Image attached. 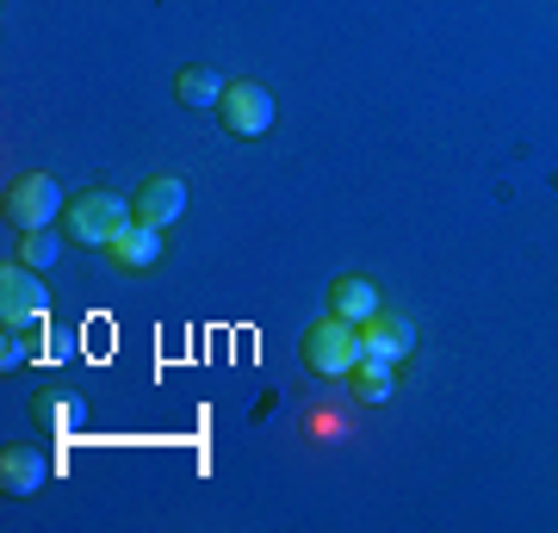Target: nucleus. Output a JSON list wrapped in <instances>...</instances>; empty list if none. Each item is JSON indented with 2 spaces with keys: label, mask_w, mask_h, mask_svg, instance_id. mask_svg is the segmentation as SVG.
<instances>
[{
  "label": "nucleus",
  "mask_w": 558,
  "mask_h": 533,
  "mask_svg": "<svg viewBox=\"0 0 558 533\" xmlns=\"http://www.w3.org/2000/svg\"><path fill=\"white\" fill-rule=\"evenodd\" d=\"M360 323H348V316H317L311 329L299 336V360L311 366L317 378H354V366H360Z\"/></svg>",
  "instance_id": "obj_1"
},
{
  "label": "nucleus",
  "mask_w": 558,
  "mask_h": 533,
  "mask_svg": "<svg viewBox=\"0 0 558 533\" xmlns=\"http://www.w3.org/2000/svg\"><path fill=\"white\" fill-rule=\"evenodd\" d=\"M137 218V205L119 193H81L69 198V211H62V237L75 242V249H112L124 223Z\"/></svg>",
  "instance_id": "obj_2"
},
{
  "label": "nucleus",
  "mask_w": 558,
  "mask_h": 533,
  "mask_svg": "<svg viewBox=\"0 0 558 533\" xmlns=\"http://www.w3.org/2000/svg\"><path fill=\"white\" fill-rule=\"evenodd\" d=\"M62 211H69V205H62V186L50 174H20L13 186H7V223H13L20 237H32V230H57Z\"/></svg>",
  "instance_id": "obj_3"
},
{
  "label": "nucleus",
  "mask_w": 558,
  "mask_h": 533,
  "mask_svg": "<svg viewBox=\"0 0 558 533\" xmlns=\"http://www.w3.org/2000/svg\"><path fill=\"white\" fill-rule=\"evenodd\" d=\"M218 119L230 137H267L274 131V94L260 81H230L218 99Z\"/></svg>",
  "instance_id": "obj_4"
},
{
  "label": "nucleus",
  "mask_w": 558,
  "mask_h": 533,
  "mask_svg": "<svg viewBox=\"0 0 558 533\" xmlns=\"http://www.w3.org/2000/svg\"><path fill=\"white\" fill-rule=\"evenodd\" d=\"M44 311H50V292H44L38 267L7 261V267H0V316H7V323H38Z\"/></svg>",
  "instance_id": "obj_5"
},
{
  "label": "nucleus",
  "mask_w": 558,
  "mask_h": 533,
  "mask_svg": "<svg viewBox=\"0 0 558 533\" xmlns=\"http://www.w3.org/2000/svg\"><path fill=\"white\" fill-rule=\"evenodd\" d=\"M112 267H124V274H149V267H161V255H168V230L161 223H143V218H131L112 237Z\"/></svg>",
  "instance_id": "obj_6"
},
{
  "label": "nucleus",
  "mask_w": 558,
  "mask_h": 533,
  "mask_svg": "<svg viewBox=\"0 0 558 533\" xmlns=\"http://www.w3.org/2000/svg\"><path fill=\"white\" fill-rule=\"evenodd\" d=\"M360 348L373 360H391V366H398V360L416 354V323L398 316V311H379L373 323H360Z\"/></svg>",
  "instance_id": "obj_7"
},
{
  "label": "nucleus",
  "mask_w": 558,
  "mask_h": 533,
  "mask_svg": "<svg viewBox=\"0 0 558 533\" xmlns=\"http://www.w3.org/2000/svg\"><path fill=\"white\" fill-rule=\"evenodd\" d=\"M131 205H137V218H143V223H161V230H168V223L186 218V180H174V174L143 180V193L131 198Z\"/></svg>",
  "instance_id": "obj_8"
},
{
  "label": "nucleus",
  "mask_w": 558,
  "mask_h": 533,
  "mask_svg": "<svg viewBox=\"0 0 558 533\" xmlns=\"http://www.w3.org/2000/svg\"><path fill=\"white\" fill-rule=\"evenodd\" d=\"M329 311L348 316V323H373V316L385 311L379 279H366V274H341L336 286H329Z\"/></svg>",
  "instance_id": "obj_9"
},
{
  "label": "nucleus",
  "mask_w": 558,
  "mask_h": 533,
  "mask_svg": "<svg viewBox=\"0 0 558 533\" xmlns=\"http://www.w3.org/2000/svg\"><path fill=\"white\" fill-rule=\"evenodd\" d=\"M44 477H50V459L38 447H7L0 453V490L7 496H38Z\"/></svg>",
  "instance_id": "obj_10"
},
{
  "label": "nucleus",
  "mask_w": 558,
  "mask_h": 533,
  "mask_svg": "<svg viewBox=\"0 0 558 533\" xmlns=\"http://www.w3.org/2000/svg\"><path fill=\"white\" fill-rule=\"evenodd\" d=\"M223 87H230V81H223L218 69H180L174 99H180V106H193V112H211V106L223 99Z\"/></svg>",
  "instance_id": "obj_11"
},
{
  "label": "nucleus",
  "mask_w": 558,
  "mask_h": 533,
  "mask_svg": "<svg viewBox=\"0 0 558 533\" xmlns=\"http://www.w3.org/2000/svg\"><path fill=\"white\" fill-rule=\"evenodd\" d=\"M398 366L391 360H373V354H360V366H354V397L360 403H391L398 397Z\"/></svg>",
  "instance_id": "obj_12"
},
{
  "label": "nucleus",
  "mask_w": 558,
  "mask_h": 533,
  "mask_svg": "<svg viewBox=\"0 0 558 533\" xmlns=\"http://www.w3.org/2000/svg\"><path fill=\"white\" fill-rule=\"evenodd\" d=\"M38 354V323H7L0 336V366H20V360Z\"/></svg>",
  "instance_id": "obj_13"
},
{
  "label": "nucleus",
  "mask_w": 558,
  "mask_h": 533,
  "mask_svg": "<svg viewBox=\"0 0 558 533\" xmlns=\"http://www.w3.org/2000/svg\"><path fill=\"white\" fill-rule=\"evenodd\" d=\"M62 255V242H57V230H32V237H20V249H13V261H25V267H50V261Z\"/></svg>",
  "instance_id": "obj_14"
}]
</instances>
